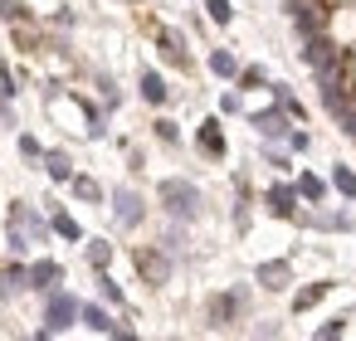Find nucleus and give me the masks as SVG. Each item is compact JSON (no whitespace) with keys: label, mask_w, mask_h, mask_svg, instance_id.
I'll return each instance as SVG.
<instances>
[{"label":"nucleus","mask_w":356,"mask_h":341,"mask_svg":"<svg viewBox=\"0 0 356 341\" xmlns=\"http://www.w3.org/2000/svg\"><path fill=\"white\" fill-rule=\"evenodd\" d=\"M205 10H210L215 25H229V15H234V10H229V0H205Z\"/></svg>","instance_id":"412c9836"},{"label":"nucleus","mask_w":356,"mask_h":341,"mask_svg":"<svg viewBox=\"0 0 356 341\" xmlns=\"http://www.w3.org/2000/svg\"><path fill=\"white\" fill-rule=\"evenodd\" d=\"M200 151L205 156H225V132H220V122L210 117V122H200Z\"/></svg>","instance_id":"6e6552de"},{"label":"nucleus","mask_w":356,"mask_h":341,"mask_svg":"<svg viewBox=\"0 0 356 341\" xmlns=\"http://www.w3.org/2000/svg\"><path fill=\"white\" fill-rule=\"evenodd\" d=\"M20 288H30V273H25V268H6V278H0V292H20Z\"/></svg>","instance_id":"6ab92c4d"},{"label":"nucleus","mask_w":356,"mask_h":341,"mask_svg":"<svg viewBox=\"0 0 356 341\" xmlns=\"http://www.w3.org/2000/svg\"><path fill=\"white\" fill-rule=\"evenodd\" d=\"M74 317H83V307L69 297V292H49V307H44V331L40 336H54V331H69Z\"/></svg>","instance_id":"f03ea898"},{"label":"nucleus","mask_w":356,"mask_h":341,"mask_svg":"<svg viewBox=\"0 0 356 341\" xmlns=\"http://www.w3.org/2000/svg\"><path fill=\"white\" fill-rule=\"evenodd\" d=\"M83 322H88L98 336H132V331H127V326H118V322H113L103 307H83Z\"/></svg>","instance_id":"423d86ee"},{"label":"nucleus","mask_w":356,"mask_h":341,"mask_svg":"<svg viewBox=\"0 0 356 341\" xmlns=\"http://www.w3.org/2000/svg\"><path fill=\"white\" fill-rule=\"evenodd\" d=\"M142 98H147V103H166V83H161V74H152V69L142 74Z\"/></svg>","instance_id":"2eb2a0df"},{"label":"nucleus","mask_w":356,"mask_h":341,"mask_svg":"<svg viewBox=\"0 0 356 341\" xmlns=\"http://www.w3.org/2000/svg\"><path fill=\"white\" fill-rule=\"evenodd\" d=\"M307 224H317V229H346L341 215H307Z\"/></svg>","instance_id":"b1692460"},{"label":"nucleus","mask_w":356,"mask_h":341,"mask_svg":"<svg viewBox=\"0 0 356 341\" xmlns=\"http://www.w3.org/2000/svg\"><path fill=\"white\" fill-rule=\"evenodd\" d=\"M298 195H302V200H312V205H317V200H322V195H327V185H322V181H317V176H298Z\"/></svg>","instance_id":"a211bd4d"},{"label":"nucleus","mask_w":356,"mask_h":341,"mask_svg":"<svg viewBox=\"0 0 356 341\" xmlns=\"http://www.w3.org/2000/svg\"><path fill=\"white\" fill-rule=\"evenodd\" d=\"M332 185H337L346 200H356V171H351V166H337V171H332Z\"/></svg>","instance_id":"f3484780"},{"label":"nucleus","mask_w":356,"mask_h":341,"mask_svg":"<svg viewBox=\"0 0 356 341\" xmlns=\"http://www.w3.org/2000/svg\"><path fill=\"white\" fill-rule=\"evenodd\" d=\"M254 127H259L264 137H288V117H283L278 108H268V113H254Z\"/></svg>","instance_id":"0eeeda50"},{"label":"nucleus","mask_w":356,"mask_h":341,"mask_svg":"<svg viewBox=\"0 0 356 341\" xmlns=\"http://www.w3.org/2000/svg\"><path fill=\"white\" fill-rule=\"evenodd\" d=\"M98 288H103V297H108V302H122V292H118V283H113V278H108L103 268H98Z\"/></svg>","instance_id":"a878e982"},{"label":"nucleus","mask_w":356,"mask_h":341,"mask_svg":"<svg viewBox=\"0 0 356 341\" xmlns=\"http://www.w3.org/2000/svg\"><path fill=\"white\" fill-rule=\"evenodd\" d=\"M210 69H215L220 78H234V74H239V59H234L229 49H215V54H210Z\"/></svg>","instance_id":"4468645a"},{"label":"nucleus","mask_w":356,"mask_h":341,"mask_svg":"<svg viewBox=\"0 0 356 341\" xmlns=\"http://www.w3.org/2000/svg\"><path fill=\"white\" fill-rule=\"evenodd\" d=\"M74 190H79V195H83V200H98V195H103V190H98V185H93V181H88V176H79V181H74Z\"/></svg>","instance_id":"bb28decb"},{"label":"nucleus","mask_w":356,"mask_h":341,"mask_svg":"<svg viewBox=\"0 0 356 341\" xmlns=\"http://www.w3.org/2000/svg\"><path fill=\"white\" fill-rule=\"evenodd\" d=\"M239 307H244V292H225V297H215V302H210V317H215V326H225V322H229Z\"/></svg>","instance_id":"9d476101"},{"label":"nucleus","mask_w":356,"mask_h":341,"mask_svg":"<svg viewBox=\"0 0 356 341\" xmlns=\"http://www.w3.org/2000/svg\"><path fill=\"white\" fill-rule=\"evenodd\" d=\"M137 273H142L147 283H166V278H171V258H166L161 249H142V253H137Z\"/></svg>","instance_id":"20e7f679"},{"label":"nucleus","mask_w":356,"mask_h":341,"mask_svg":"<svg viewBox=\"0 0 356 341\" xmlns=\"http://www.w3.org/2000/svg\"><path fill=\"white\" fill-rule=\"evenodd\" d=\"M341 127H346V137H351V142H356V113H351V108H346V113H341Z\"/></svg>","instance_id":"c85d7f7f"},{"label":"nucleus","mask_w":356,"mask_h":341,"mask_svg":"<svg viewBox=\"0 0 356 341\" xmlns=\"http://www.w3.org/2000/svg\"><path fill=\"white\" fill-rule=\"evenodd\" d=\"M302 59L317 69V78H327V74H337V49L322 40V35H307V49H302Z\"/></svg>","instance_id":"7ed1b4c3"},{"label":"nucleus","mask_w":356,"mask_h":341,"mask_svg":"<svg viewBox=\"0 0 356 341\" xmlns=\"http://www.w3.org/2000/svg\"><path fill=\"white\" fill-rule=\"evenodd\" d=\"M161 205L176 215V219H195L200 215V190L191 185V181H161Z\"/></svg>","instance_id":"f257e3e1"},{"label":"nucleus","mask_w":356,"mask_h":341,"mask_svg":"<svg viewBox=\"0 0 356 341\" xmlns=\"http://www.w3.org/2000/svg\"><path fill=\"white\" fill-rule=\"evenodd\" d=\"M161 54H166V64H186V49H176L171 35H161Z\"/></svg>","instance_id":"5701e85b"},{"label":"nucleus","mask_w":356,"mask_h":341,"mask_svg":"<svg viewBox=\"0 0 356 341\" xmlns=\"http://www.w3.org/2000/svg\"><path fill=\"white\" fill-rule=\"evenodd\" d=\"M288 10H293V25L302 30V40L317 35V15H312V6H302V0H288Z\"/></svg>","instance_id":"ddd939ff"},{"label":"nucleus","mask_w":356,"mask_h":341,"mask_svg":"<svg viewBox=\"0 0 356 341\" xmlns=\"http://www.w3.org/2000/svg\"><path fill=\"white\" fill-rule=\"evenodd\" d=\"M44 166H49V176H54V181H74V161H69L64 151H49V156H44Z\"/></svg>","instance_id":"dca6fc26"},{"label":"nucleus","mask_w":356,"mask_h":341,"mask_svg":"<svg viewBox=\"0 0 356 341\" xmlns=\"http://www.w3.org/2000/svg\"><path fill=\"white\" fill-rule=\"evenodd\" d=\"M327 288H332V283H312L307 292H298V302H293V307H298V312H307L312 302H322V297H327Z\"/></svg>","instance_id":"aec40b11"},{"label":"nucleus","mask_w":356,"mask_h":341,"mask_svg":"<svg viewBox=\"0 0 356 341\" xmlns=\"http://www.w3.org/2000/svg\"><path fill=\"white\" fill-rule=\"evenodd\" d=\"M54 278H59V263H54V258H40V263L30 268V288H40V292H49Z\"/></svg>","instance_id":"9b49d317"},{"label":"nucleus","mask_w":356,"mask_h":341,"mask_svg":"<svg viewBox=\"0 0 356 341\" xmlns=\"http://www.w3.org/2000/svg\"><path fill=\"white\" fill-rule=\"evenodd\" d=\"M113 210H118L122 224H142V200H137V190H113Z\"/></svg>","instance_id":"39448f33"},{"label":"nucleus","mask_w":356,"mask_h":341,"mask_svg":"<svg viewBox=\"0 0 356 341\" xmlns=\"http://www.w3.org/2000/svg\"><path fill=\"white\" fill-rule=\"evenodd\" d=\"M254 278H259L268 292H278V288H288V278H293V273H288V263H259V273H254Z\"/></svg>","instance_id":"1a4fd4ad"},{"label":"nucleus","mask_w":356,"mask_h":341,"mask_svg":"<svg viewBox=\"0 0 356 341\" xmlns=\"http://www.w3.org/2000/svg\"><path fill=\"white\" fill-rule=\"evenodd\" d=\"M108 258H113L108 244H88V263H93V268H108Z\"/></svg>","instance_id":"393cba45"},{"label":"nucleus","mask_w":356,"mask_h":341,"mask_svg":"<svg viewBox=\"0 0 356 341\" xmlns=\"http://www.w3.org/2000/svg\"><path fill=\"white\" fill-rule=\"evenodd\" d=\"M20 151H25V156H44V151H40V142H35V137H20Z\"/></svg>","instance_id":"cd10ccee"},{"label":"nucleus","mask_w":356,"mask_h":341,"mask_svg":"<svg viewBox=\"0 0 356 341\" xmlns=\"http://www.w3.org/2000/svg\"><path fill=\"white\" fill-rule=\"evenodd\" d=\"M54 229H59V234H64V239H74V244H79V239H83V229H79V224H74V219H69V215H54Z\"/></svg>","instance_id":"4be33fe9"},{"label":"nucleus","mask_w":356,"mask_h":341,"mask_svg":"<svg viewBox=\"0 0 356 341\" xmlns=\"http://www.w3.org/2000/svg\"><path fill=\"white\" fill-rule=\"evenodd\" d=\"M268 210H273L278 219H293V215H298V210H293V190H288V185H273V190H268Z\"/></svg>","instance_id":"f8f14e48"}]
</instances>
